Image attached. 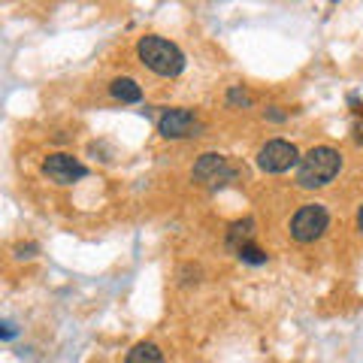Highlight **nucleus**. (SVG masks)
<instances>
[{
	"label": "nucleus",
	"mask_w": 363,
	"mask_h": 363,
	"mask_svg": "<svg viewBox=\"0 0 363 363\" xmlns=\"http://www.w3.org/2000/svg\"><path fill=\"white\" fill-rule=\"evenodd\" d=\"M109 94L121 100V104H140L143 100V88L133 82V79H116V82L109 85Z\"/></svg>",
	"instance_id": "1a4fd4ad"
},
{
	"label": "nucleus",
	"mask_w": 363,
	"mask_h": 363,
	"mask_svg": "<svg viewBox=\"0 0 363 363\" xmlns=\"http://www.w3.org/2000/svg\"><path fill=\"white\" fill-rule=\"evenodd\" d=\"M124 363H164V354H161V348H157L155 342H140V345H133L128 351Z\"/></svg>",
	"instance_id": "9d476101"
},
{
	"label": "nucleus",
	"mask_w": 363,
	"mask_h": 363,
	"mask_svg": "<svg viewBox=\"0 0 363 363\" xmlns=\"http://www.w3.org/2000/svg\"><path fill=\"white\" fill-rule=\"evenodd\" d=\"M203 124L191 109H167L157 118V133L167 136V140H185V136H197Z\"/></svg>",
	"instance_id": "423d86ee"
},
{
	"label": "nucleus",
	"mask_w": 363,
	"mask_h": 363,
	"mask_svg": "<svg viewBox=\"0 0 363 363\" xmlns=\"http://www.w3.org/2000/svg\"><path fill=\"white\" fill-rule=\"evenodd\" d=\"M227 100H230V104H242V106L252 104V97H248L242 88H230V94H227Z\"/></svg>",
	"instance_id": "f8f14e48"
},
{
	"label": "nucleus",
	"mask_w": 363,
	"mask_h": 363,
	"mask_svg": "<svg viewBox=\"0 0 363 363\" xmlns=\"http://www.w3.org/2000/svg\"><path fill=\"white\" fill-rule=\"evenodd\" d=\"M339 169H342V155L333 145H315L300 157L297 182L300 188H324L339 176Z\"/></svg>",
	"instance_id": "f257e3e1"
},
{
	"label": "nucleus",
	"mask_w": 363,
	"mask_h": 363,
	"mask_svg": "<svg viewBox=\"0 0 363 363\" xmlns=\"http://www.w3.org/2000/svg\"><path fill=\"white\" fill-rule=\"evenodd\" d=\"M191 176H194L200 185H206V188H224L227 182L236 179V167L227 161L224 155L206 152V155H200V161L194 164V173Z\"/></svg>",
	"instance_id": "20e7f679"
},
{
	"label": "nucleus",
	"mask_w": 363,
	"mask_h": 363,
	"mask_svg": "<svg viewBox=\"0 0 363 363\" xmlns=\"http://www.w3.org/2000/svg\"><path fill=\"white\" fill-rule=\"evenodd\" d=\"M252 240H255V221L252 218L236 221V224H230V230H227V248H230L233 255H240L245 245H252Z\"/></svg>",
	"instance_id": "6e6552de"
},
{
	"label": "nucleus",
	"mask_w": 363,
	"mask_h": 363,
	"mask_svg": "<svg viewBox=\"0 0 363 363\" xmlns=\"http://www.w3.org/2000/svg\"><path fill=\"white\" fill-rule=\"evenodd\" d=\"M136 55H140V61L157 76H179L185 70V55H182V49L164 37H143L136 43Z\"/></svg>",
	"instance_id": "f03ea898"
},
{
	"label": "nucleus",
	"mask_w": 363,
	"mask_h": 363,
	"mask_svg": "<svg viewBox=\"0 0 363 363\" xmlns=\"http://www.w3.org/2000/svg\"><path fill=\"white\" fill-rule=\"evenodd\" d=\"M43 173L52 182H58V185H73L76 179L88 176V169H85V164H79L73 155H49L43 161Z\"/></svg>",
	"instance_id": "0eeeda50"
},
{
	"label": "nucleus",
	"mask_w": 363,
	"mask_h": 363,
	"mask_svg": "<svg viewBox=\"0 0 363 363\" xmlns=\"http://www.w3.org/2000/svg\"><path fill=\"white\" fill-rule=\"evenodd\" d=\"M0 336H4V339H13L16 330H13V327H6V324H0Z\"/></svg>",
	"instance_id": "ddd939ff"
},
{
	"label": "nucleus",
	"mask_w": 363,
	"mask_h": 363,
	"mask_svg": "<svg viewBox=\"0 0 363 363\" xmlns=\"http://www.w3.org/2000/svg\"><path fill=\"white\" fill-rule=\"evenodd\" d=\"M294 164H300V152L297 145L288 140H269L267 145H260L257 152V167L264 173H285Z\"/></svg>",
	"instance_id": "39448f33"
},
{
	"label": "nucleus",
	"mask_w": 363,
	"mask_h": 363,
	"mask_svg": "<svg viewBox=\"0 0 363 363\" xmlns=\"http://www.w3.org/2000/svg\"><path fill=\"white\" fill-rule=\"evenodd\" d=\"M357 227H360V230H363V206L357 209Z\"/></svg>",
	"instance_id": "4468645a"
},
{
	"label": "nucleus",
	"mask_w": 363,
	"mask_h": 363,
	"mask_svg": "<svg viewBox=\"0 0 363 363\" xmlns=\"http://www.w3.org/2000/svg\"><path fill=\"white\" fill-rule=\"evenodd\" d=\"M240 257L245 260V264H267V252H264V248H257L255 242L245 245L242 252H240Z\"/></svg>",
	"instance_id": "9b49d317"
},
{
	"label": "nucleus",
	"mask_w": 363,
	"mask_h": 363,
	"mask_svg": "<svg viewBox=\"0 0 363 363\" xmlns=\"http://www.w3.org/2000/svg\"><path fill=\"white\" fill-rule=\"evenodd\" d=\"M357 140H360V143H363V121H360V124H357Z\"/></svg>",
	"instance_id": "2eb2a0df"
},
{
	"label": "nucleus",
	"mask_w": 363,
	"mask_h": 363,
	"mask_svg": "<svg viewBox=\"0 0 363 363\" xmlns=\"http://www.w3.org/2000/svg\"><path fill=\"white\" fill-rule=\"evenodd\" d=\"M327 224H330V215H327V209L321 206V203H306V206L297 209V215L291 218V236L297 242H315L321 240Z\"/></svg>",
	"instance_id": "7ed1b4c3"
}]
</instances>
